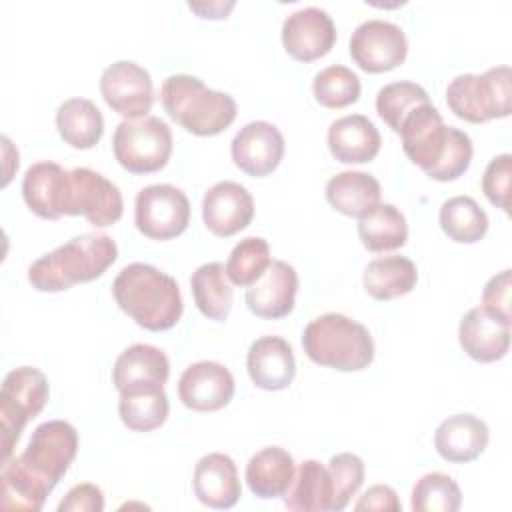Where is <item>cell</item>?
Returning a JSON list of instances; mask_svg holds the SVG:
<instances>
[{
  "label": "cell",
  "mask_w": 512,
  "mask_h": 512,
  "mask_svg": "<svg viewBox=\"0 0 512 512\" xmlns=\"http://www.w3.org/2000/svg\"><path fill=\"white\" fill-rule=\"evenodd\" d=\"M112 294L118 308L150 332L170 330L184 310L178 282L144 262L124 266L112 282Z\"/></svg>",
  "instance_id": "6da1fadb"
},
{
  "label": "cell",
  "mask_w": 512,
  "mask_h": 512,
  "mask_svg": "<svg viewBox=\"0 0 512 512\" xmlns=\"http://www.w3.org/2000/svg\"><path fill=\"white\" fill-rule=\"evenodd\" d=\"M118 258V246L108 234L86 232L34 260L28 282L38 292H64L74 284L100 278Z\"/></svg>",
  "instance_id": "7a4b0ae2"
},
{
  "label": "cell",
  "mask_w": 512,
  "mask_h": 512,
  "mask_svg": "<svg viewBox=\"0 0 512 512\" xmlns=\"http://www.w3.org/2000/svg\"><path fill=\"white\" fill-rule=\"evenodd\" d=\"M160 100L168 116L194 136H216L236 118V100L208 88L198 76L172 74L162 82Z\"/></svg>",
  "instance_id": "3957f363"
},
{
  "label": "cell",
  "mask_w": 512,
  "mask_h": 512,
  "mask_svg": "<svg viewBox=\"0 0 512 512\" xmlns=\"http://www.w3.org/2000/svg\"><path fill=\"white\" fill-rule=\"evenodd\" d=\"M304 354L326 368L358 372L374 360V340L368 328L340 312H326L310 320L302 332Z\"/></svg>",
  "instance_id": "277c9868"
},
{
  "label": "cell",
  "mask_w": 512,
  "mask_h": 512,
  "mask_svg": "<svg viewBox=\"0 0 512 512\" xmlns=\"http://www.w3.org/2000/svg\"><path fill=\"white\" fill-rule=\"evenodd\" d=\"M398 134L404 154L430 178L436 172L452 170L460 162L468 142L464 130L444 124L432 102L414 108L402 120Z\"/></svg>",
  "instance_id": "5b68a950"
},
{
  "label": "cell",
  "mask_w": 512,
  "mask_h": 512,
  "mask_svg": "<svg viewBox=\"0 0 512 512\" xmlns=\"http://www.w3.org/2000/svg\"><path fill=\"white\" fill-rule=\"evenodd\" d=\"M446 104L454 116L472 124L510 116V66L454 76L446 88Z\"/></svg>",
  "instance_id": "8992f818"
},
{
  "label": "cell",
  "mask_w": 512,
  "mask_h": 512,
  "mask_svg": "<svg viewBox=\"0 0 512 512\" xmlns=\"http://www.w3.org/2000/svg\"><path fill=\"white\" fill-rule=\"evenodd\" d=\"M48 396V378L34 366H18L4 376L0 388L2 460L12 456L24 426L44 410Z\"/></svg>",
  "instance_id": "52a82bcc"
},
{
  "label": "cell",
  "mask_w": 512,
  "mask_h": 512,
  "mask_svg": "<svg viewBox=\"0 0 512 512\" xmlns=\"http://www.w3.org/2000/svg\"><path fill=\"white\" fill-rule=\"evenodd\" d=\"M112 152L130 174L162 170L172 154V130L158 116L122 120L112 136Z\"/></svg>",
  "instance_id": "ba28073f"
},
{
  "label": "cell",
  "mask_w": 512,
  "mask_h": 512,
  "mask_svg": "<svg viewBox=\"0 0 512 512\" xmlns=\"http://www.w3.org/2000/svg\"><path fill=\"white\" fill-rule=\"evenodd\" d=\"M78 452V432L66 420H46L38 424L18 462L46 488L54 486L68 472Z\"/></svg>",
  "instance_id": "9c48e42d"
},
{
  "label": "cell",
  "mask_w": 512,
  "mask_h": 512,
  "mask_svg": "<svg viewBox=\"0 0 512 512\" xmlns=\"http://www.w3.org/2000/svg\"><path fill=\"white\" fill-rule=\"evenodd\" d=\"M134 222L150 240H172L190 222L188 196L172 184H150L136 194Z\"/></svg>",
  "instance_id": "30bf717a"
},
{
  "label": "cell",
  "mask_w": 512,
  "mask_h": 512,
  "mask_svg": "<svg viewBox=\"0 0 512 512\" xmlns=\"http://www.w3.org/2000/svg\"><path fill=\"white\" fill-rule=\"evenodd\" d=\"M120 188L92 168L70 170L64 216H84L92 226L106 228L122 218Z\"/></svg>",
  "instance_id": "8fae6325"
},
{
  "label": "cell",
  "mask_w": 512,
  "mask_h": 512,
  "mask_svg": "<svg viewBox=\"0 0 512 512\" xmlns=\"http://www.w3.org/2000/svg\"><path fill=\"white\" fill-rule=\"evenodd\" d=\"M408 54L404 30L382 18H370L358 24L350 36V56L370 74H380L398 68Z\"/></svg>",
  "instance_id": "7c38bea8"
},
{
  "label": "cell",
  "mask_w": 512,
  "mask_h": 512,
  "mask_svg": "<svg viewBox=\"0 0 512 512\" xmlns=\"http://www.w3.org/2000/svg\"><path fill=\"white\" fill-rule=\"evenodd\" d=\"M104 102L124 120L148 116L154 104V84L150 72L134 60H116L100 76Z\"/></svg>",
  "instance_id": "4fadbf2b"
},
{
  "label": "cell",
  "mask_w": 512,
  "mask_h": 512,
  "mask_svg": "<svg viewBox=\"0 0 512 512\" xmlns=\"http://www.w3.org/2000/svg\"><path fill=\"white\" fill-rule=\"evenodd\" d=\"M334 42V20L318 6L298 8L282 22V46L298 62H314L326 56Z\"/></svg>",
  "instance_id": "5bb4252c"
},
{
  "label": "cell",
  "mask_w": 512,
  "mask_h": 512,
  "mask_svg": "<svg viewBox=\"0 0 512 512\" xmlns=\"http://www.w3.org/2000/svg\"><path fill=\"white\" fill-rule=\"evenodd\" d=\"M284 148V136L272 122L254 120L234 134L230 154L242 172L262 178L278 168Z\"/></svg>",
  "instance_id": "9a60e30c"
},
{
  "label": "cell",
  "mask_w": 512,
  "mask_h": 512,
  "mask_svg": "<svg viewBox=\"0 0 512 512\" xmlns=\"http://www.w3.org/2000/svg\"><path fill=\"white\" fill-rule=\"evenodd\" d=\"M254 218V198L246 186L234 180H220L202 198L204 226L220 238L244 230Z\"/></svg>",
  "instance_id": "2e32d148"
},
{
  "label": "cell",
  "mask_w": 512,
  "mask_h": 512,
  "mask_svg": "<svg viewBox=\"0 0 512 512\" xmlns=\"http://www.w3.org/2000/svg\"><path fill=\"white\" fill-rule=\"evenodd\" d=\"M232 372L214 360L190 364L178 380V396L182 404L194 412H216L234 396Z\"/></svg>",
  "instance_id": "e0dca14e"
},
{
  "label": "cell",
  "mask_w": 512,
  "mask_h": 512,
  "mask_svg": "<svg viewBox=\"0 0 512 512\" xmlns=\"http://www.w3.org/2000/svg\"><path fill=\"white\" fill-rule=\"evenodd\" d=\"M298 292V272L284 260H272L266 272L246 288L248 310L266 320H278L292 312Z\"/></svg>",
  "instance_id": "ac0fdd59"
},
{
  "label": "cell",
  "mask_w": 512,
  "mask_h": 512,
  "mask_svg": "<svg viewBox=\"0 0 512 512\" xmlns=\"http://www.w3.org/2000/svg\"><path fill=\"white\" fill-rule=\"evenodd\" d=\"M246 370L254 386L262 390H284L296 376L292 346L282 336L256 338L246 354Z\"/></svg>",
  "instance_id": "d6986e66"
},
{
  "label": "cell",
  "mask_w": 512,
  "mask_h": 512,
  "mask_svg": "<svg viewBox=\"0 0 512 512\" xmlns=\"http://www.w3.org/2000/svg\"><path fill=\"white\" fill-rule=\"evenodd\" d=\"M70 172L50 160L34 162L22 178V198L26 206L44 220L64 216Z\"/></svg>",
  "instance_id": "ffe728a7"
},
{
  "label": "cell",
  "mask_w": 512,
  "mask_h": 512,
  "mask_svg": "<svg viewBox=\"0 0 512 512\" xmlns=\"http://www.w3.org/2000/svg\"><path fill=\"white\" fill-rule=\"evenodd\" d=\"M488 440V424L468 412L448 416L434 432V448L438 456L452 464L476 460L486 450Z\"/></svg>",
  "instance_id": "44dd1931"
},
{
  "label": "cell",
  "mask_w": 512,
  "mask_h": 512,
  "mask_svg": "<svg viewBox=\"0 0 512 512\" xmlns=\"http://www.w3.org/2000/svg\"><path fill=\"white\" fill-rule=\"evenodd\" d=\"M196 498L216 510L232 508L240 494V478L234 460L222 452H210L196 462L192 478Z\"/></svg>",
  "instance_id": "7402d4cb"
},
{
  "label": "cell",
  "mask_w": 512,
  "mask_h": 512,
  "mask_svg": "<svg viewBox=\"0 0 512 512\" xmlns=\"http://www.w3.org/2000/svg\"><path fill=\"white\" fill-rule=\"evenodd\" d=\"M462 350L476 362L502 360L510 348V326L492 316L486 308H470L458 326Z\"/></svg>",
  "instance_id": "603a6c76"
},
{
  "label": "cell",
  "mask_w": 512,
  "mask_h": 512,
  "mask_svg": "<svg viewBox=\"0 0 512 512\" xmlns=\"http://www.w3.org/2000/svg\"><path fill=\"white\" fill-rule=\"evenodd\" d=\"M170 376L168 356L152 344H132L114 362L112 384L118 392L164 386Z\"/></svg>",
  "instance_id": "cb8c5ba5"
},
{
  "label": "cell",
  "mask_w": 512,
  "mask_h": 512,
  "mask_svg": "<svg viewBox=\"0 0 512 512\" xmlns=\"http://www.w3.org/2000/svg\"><path fill=\"white\" fill-rule=\"evenodd\" d=\"M380 132L364 114L336 118L328 128V150L342 164H366L380 152Z\"/></svg>",
  "instance_id": "d4e9b609"
},
{
  "label": "cell",
  "mask_w": 512,
  "mask_h": 512,
  "mask_svg": "<svg viewBox=\"0 0 512 512\" xmlns=\"http://www.w3.org/2000/svg\"><path fill=\"white\" fill-rule=\"evenodd\" d=\"M246 484L250 492L262 500L286 496L296 476V462L282 446H266L258 450L246 464Z\"/></svg>",
  "instance_id": "484cf974"
},
{
  "label": "cell",
  "mask_w": 512,
  "mask_h": 512,
  "mask_svg": "<svg viewBox=\"0 0 512 512\" xmlns=\"http://www.w3.org/2000/svg\"><path fill=\"white\" fill-rule=\"evenodd\" d=\"M380 194V182L372 174L360 170L338 172L326 182L328 204L344 216L360 218L380 204Z\"/></svg>",
  "instance_id": "4316f807"
},
{
  "label": "cell",
  "mask_w": 512,
  "mask_h": 512,
  "mask_svg": "<svg viewBox=\"0 0 512 512\" xmlns=\"http://www.w3.org/2000/svg\"><path fill=\"white\" fill-rule=\"evenodd\" d=\"M56 128L68 146L76 150H90L104 134V118L92 100L76 96L58 106Z\"/></svg>",
  "instance_id": "83f0119b"
},
{
  "label": "cell",
  "mask_w": 512,
  "mask_h": 512,
  "mask_svg": "<svg viewBox=\"0 0 512 512\" xmlns=\"http://www.w3.org/2000/svg\"><path fill=\"white\" fill-rule=\"evenodd\" d=\"M418 282L416 264L406 256H380L366 264L362 274L364 290L374 300H392L412 292Z\"/></svg>",
  "instance_id": "f1b7e54d"
},
{
  "label": "cell",
  "mask_w": 512,
  "mask_h": 512,
  "mask_svg": "<svg viewBox=\"0 0 512 512\" xmlns=\"http://www.w3.org/2000/svg\"><path fill=\"white\" fill-rule=\"evenodd\" d=\"M358 236L366 250L390 252L406 244L408 224L400 208L380 202L358 218Z\"/></svg>",
  "instance_id": "f546056e"
},
{
  "label": "cell",
  "mask_w": 512,
  "mask_h": 512,
  "mask_svg": "<svg viewBox=\"0 0 512 512\" xmlns=\"http://www.w3.org/2000/svg\"><path fill=\"white\" fill-rule=\"evenodd\" d=\"M330 504L332 480L328 468L318 460H304L286 492L284 506L298 512H330Z\"/></svg>",
  "instance_id": "4dcf8cb0"
},
{
  "label": "cell",
  "mask_w": 512,
  "mask_h": 512,
  "mask_svg": "<svg viewBox=\"0 0 512 512\" xmlns=\"http://www.w3.org/2000/svg\"><path fill=\"white\" fill-rule=\"evenodd\" d=\"M192 296L202 316L224 322L232 308V286L226 276V268L220 262H206L192 272L190 278Z\"/></svg>",
  "instance_id": "1f68e13d"
},
{
  "label": "cell",
  "mask_w": 512,
  "mask_h": 512,
  "mask_svg": "<svg viewBox=\"0 0 512 512\" xmlns=\"http://www.w3.org/2000/svg\"><path fill=\"white\" fill-rule=\"evenodd\" d=\"M170 412L164 386L136 388L120 392L118 414L122 424L132 432H152L160 428Z\"/></svg>",
  "instance_id": "d6a6232c"
},
{
  "label": "cell",
  "mask_w": 512,
  "mask_h": 512,
  "mask_svg": "<svg viewBox=\"0 0 512 512\" xmlns=\"http://www.w3.org/2000/svg\"><path fill=\"white\" fill-rule=\"evenodd\" d=\"M442 232L460 244H474L488 232V214L470 196H452L438 212Z\"/></svg>",
  "instance_id": "836d02e7"
},
{
  "label": "cell",
  "mask_w": 512,
  "mask_h": 512,
  "mask_svg": "<svg viewBox=\"0 0 512 512\" xmlns=\"http://www.w3.org/2000/svg\"><path fill=\"white\" fill-rule=\"evenodd\" d=\"M460 506V486L444 472H428L420 476L412 488L410 508L414 512H456Z\"/></svg>",
  "instance_id": "e575fe53"
},
{
  "label": "cell",
  "mask_w": 512,
  "mask_h": 512,
  "mask_svg": "<svg viewBox=\"0 0 512 512\" xmlns=\"http://www.w3.org/2000/svg\"><path fill=\"white\" fill-rule=\"evenodd\" d=\"M360 78L354 70L342 64H332L320 70L312 80V92L320 106L324 108H346L360 98Z\"/></svg>",
  "instance_id": "d590c367"
},
{
  "label": "cell",
  "mask_w": 512,
  "mask_h": 512,
  "mask_svg": "<svg viewBox=\"0 0 512 512\" xmlns=\"http://www.w3.org/2000/svg\"><path fill=\"white\" fill-rule=\"evenodd\" d=\"M428 92L410 80H398L382 86L376 94L378 116L398 134L402 120L418 106L428 104Z\"/></svg>",
  "instance_id": "8d00e7d4"
},
{
  "label": "cell",
  "mask_w": 512,
  "mask_h": 512,
  "mask_svg": "<svg viewBox=\"0 0 512 512\" xmlns=\"http://www.w3.org/2000/svg\"><path fill=\"white\" fill-rule=\"evenodd\" d=\"M270 262L268 242L260 236H246L232 248L224 268L232 284L248 288L266 272Z\"/></svg>",
  "instance_id": "74e56055"
},
{
  "label": "cell",
  "mask_w": 512,
  "mask_h": 512,
  "mask_svg": "<svg viewBox=\"0 0 512 512\" xmlns=\"http://www.w3.org/2000/svg\"><path fill=\"white\" fill-rule=\"evenodd\" d=\"M326 468L332 480L330 512H340L364 482V462L352 452H340L328 460Z\"/></svg>",
  "instance_id": "f35d334b"
},
{
  "label": "cell",
  "mask_w": 512,
  "mask_h": 512,
  "mask_svg": "<svg viewBox=\"0 0 512 512\" xmlns=\"http://www.w3.org/2000/svg\"><path fill=\"white\" fill-rule=\"evenodd\" d=\"M512 176V156L508 152L494 156L482 176V192L488 202L508 214V194Z\"/></svg>",
  "instance_id": "ab89813d"
},
{
  "label": "cell",
  "mask_w": 512,
  "mask_h": 512,
  "mask_svg": "<svg viewBox=\"0 0 512 512\" xmlns=\"http://www.w3.org/2000/svg\"><path fill=\"white\" fill-rule=\"evenodd\" d=\"M510 268L494 274L482 290V308H486L492 316H496L504 324H512L510 320Z\"/></svg>",
  "instance_id": "60d3db41"
},
{
  "label": "cell",
  "mask_w": 512,
  "mask_h": 512,
  "mask_svg": "<svg viewBox=\"0 0 512 512\" xmlns=\"http://www.w3.org/2000/svg\"><path fill=\"white\" fill-rule=\"evenodd\" d=\"M104 510V494L96 484L84 482L72 486L62 502L58 504V512H102Z\"/></svg>",
  "instance_id": "b9f144b4"
},
{
  "label": "cell",
  "mask_w": 512,
  "mask_h": 512,
  "mask_svg": "<svg viewBox=\"0 0 512 512\" xmlns=\"http://www.w3.org/2000/svg\"><path fill=\"white\" fill-rule=\"evenodd\" d=\"M354 510L362 512V510H388V512H400L402 510V504L398 500V494L392 486L388 484H376V486H370L362 496L360 500L354 504Z\"/></svg>",
  "instance_id": "7bdbcfd3"
},
{
  "label": "cell",
  "mask_w": 512,
  "mask_h": 512,
  "mask_svg": "<svg viewBox=\"0 0 512 512\" xmlns=\"http://www.w3.org/2000/svg\"><path fill=\"white\" fill-rule=\"evenodd\" d=\"M188 8L194 10L196 14H200V18H212V20H218V18H226V14L234 8V2H202V4H196V2H188Z\"/></svg>",
  "instance_id": "ee69618b"
}]
</instances>
